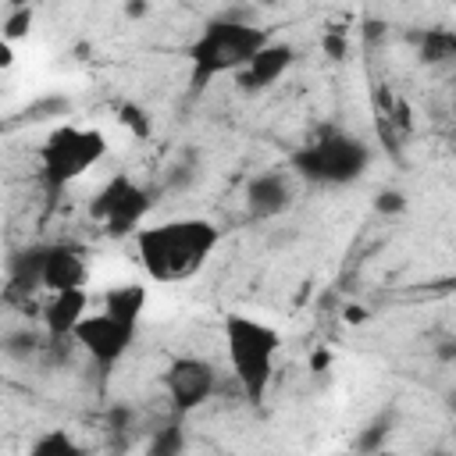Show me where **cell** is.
I'll return each instance as SVG.
<instances>
[{
    "instance_id": "2",
    "label": "cell",
    "mask_w": 456,
    "mask_h": 456,
    "mask_svg": "<svg viewBox=\"0 0 456 456\" xmlns=\"http://www.w3.org/2000/svg\"><path fill=\"white\" fill-rule=\"evenodd\" d=\"M267 43L271 32L242 11H221L210 18L189 46V96H200L217 75H239Z\"/></svg>"
},
{
    "instance_id": "26",
    "label": "cell",
    "mask_w": 456,
    "mask_h": 456,
    "mask_svg": "<svg viewBox=\"0 0 456 456\" xmlns=\"http://www.w3.org/2000/svg\"><path fill=\"white\" fill-rule=\"evenodd\" d=\"M11 61H14V57H11V43H4V39H0V64L7 68Z\"/></svg>"
},
{
    "instance_id": "27",
    "label": "cell",
    "mask_w": 456,
    "mask_h": 456,
    "mask_svg": "<svg viewBox=\"0 0 456 456\" xmlns=\"http://www.w3.org/2000/svg\"><path fill=\"white\" fill-rule=\"evenodd\" d=\"M445 403H449V410L456 413V392H449V395H445Z\"/></svg>"
},
{
    "instance_id": "19",
    "label": "cell",
    "mask_w": 456,
    "mask_h": 456,
    "mask_svg": "<svg viewBox=\"0 0 456 456\" xmlns=\"http://www.w3.org/2000/svg\"><path fill=\"white\" fill-rule=\"evenodd\" d=\"M32 28V7H25V4H18V7H11L7 14H4V43H14V39H21L25 32Z\"/></svg>"
},
{
    "instance_id": "28",
    "label": "cell",
    "mask_w": 456,
    "mask_h": 456,
    "mask_svg": "<svg viewBox=\"0 0 456 456\" xmlns=\"http://www.w3.org/2000/svg\"><path fill=\"white\" fill-rule=\"evenodd\" d=\"M449 36H452V50H456V25H449Z\"/></svg>"
},
{
    "instance_id": "22",
    "label": "cell",
    "mask_w": 456,
    "mask_h": 456,
    "mask_svg": "<svg viewBox=\"0 0 456 456\" xmlns=\"http://www.w3.org/2000/svg\"><path fill=\"white\" fill-rule=\"evenodd\" d=\"M403 207H406V196L399 189H381L378 200H374V210L378 214H399Z\"/></svg>"
},
{
    "instance_id": "3",
    "label": "cell",
    "mask_w": 456,
    "mask_h": 456,
    "mask_svg": "<svg viewBox=\"0 0 456 456\" xmlns=\"http://www.w3.org/2000/svg\"><path fill=\"white\" fill-rule=\"evenodd\" d=\"M224 335V356L232 367V378L246 403H264L271 381H274V360L281 349V335L246 314H228L221 324Z\"/></svg>"
},
{
    "instance_id": "6",
    "label": "cell",
    "mask_w": 456,
    "mask_h": 456,
    "mask_svg": "<svg viewBox=\"0 0 456 456\" xmlns=\"http://www.w3.org/2000/svg\"><path fill=\"white\" fill-rule=\"evenodd\" d=\"M150 207H153V192L121 171L93 196L89 214L103 224L110 239H125V235H139V224L150 214Z\"/></svg>"
},
{
    "instance_id": "9",
    "label": "cell",
    "mask_w": 456,
    "mask_h": 456,
    "mask_svg": "<svg viewBox=\"0 0 456 456\" xmlns=\"http://www.w3.org/2000/svg\"><path fill=\"white\" fill-rule=\"evenodd\" d=\"M292 64H296V46H292V43H281V39H271V43L235 75V86H239L242 96H260V93H267Z\"/></svg>"
},
{
    "instance_id": "11",
    "label": "cell",
    "mask_w": 456,
    "mask_h": 456,
    "mask_svg": "<svg viewBox=\"0 0 456 456\" xmlns=\"http://www.w3.org/2000/svg\"><path fill=\"white\" fill-rule=\"evenodd\" d=\"M89 267L78 246L71 242H50L46 249V267H43V289L53 292H68V289H86Z\"/></svg>"
},
{
    "instance_id": "10",
    "label": "cell",
    "mask_w": 456,
    "mask_h": 456,
    "mask_svg": "<svg viewBox=\"0 0 456 456\" xmlns=\"http://www.w3.org/2000/svg\"><path fill=\"white\" fill-rule=\"evenodd\" d=\"M246 214L253 221H271L292 207V175L289 171H260L246 182Z\"/></svg>"
},
{
    "instance_id": "16",
    "label": "cell",
    "mask_w": 456,
    "mask_h": 456,
    "mask_svg": "<svg viewBox=\"0 0 456 456\" xmlns=\"http://www.w3.org/2000/svg\"><path fill=\"white\" fill-rule=\"evenodd\" d=\"M107 435H110V449H114V452H125V449H128L132 442H139L146 431H139V417H135L132 406L114 403V406L107 410Z\"/></svg>"
},
{
    "instance_id": "17",
    "label": "cell",
    "mask_w": 456,
    "mask_h": 456,
    "mask_svg": "<svg viewBox=\"0 0 456 456\" xmlns=\"http://www.w3.org/2000/svg\"><path fill=\"white\" fill-rule=\"evenodd\" d=\"M413 43H417V57L424 61V64H442V61H456V50H452V36H449V28H424V32H417L413 36Z\"/></svg>"
},
{
    "instance_id": "1",
    "label": "cell",
    "mask_w": 456,
    "mask_h": 456,
    "mask_svg": "<svg viewBox=\"0 0 456 456\" xmlns=\"http://www.w3.org/2000/svg\"><path fill=\"white\" fill-rule=\"evenodd\" d=\"M221 228L207 217H171L142 224L135 235V253L150 281H185L192 278L217 249Z\"/></svg>"
},
{
    "instance_id": "29",
    "label": "cell",
    "mask_w": 456,
    "mask_h": 456,
    "mask_svg": "<svg viewBox=\"0 0 456 456\" xmlns=\"http://www.w3.org/2000/svg\"><path fill=\"white\" fill-rule=\"evenodd\" d=\"M428 456H452V452H442V449H438V452H428Z\"/></svg>"
},
{
    "instance_id": "5",
    "label": "cell",
    "mask_w": 456,
    "mask_h": 456,
    "mask_svg": "<svg viewBox=\"0 0 456 456\" xmlns=\"http://www.w3.org/2000/svg\"><path fill=\"white\" fill-rule=\"evenodd\" d=\"M107 157V139L96 128L61 125L39 146V178L50 189H64Z\"/></svg>"
},
{
    "instance_id": "20",
    "label": "cell",
    "mask_w": 456,
    "mask_h": 456,
    "mask_svg": "<svg viewBox=\"0 0 456 456\" xmlns=\"http://www.w3.org/2000/svg\"><path fill=\"white\" fill-rule=\"evenodd\" d=\"M388 424H392V417H388V413H385L381 420H374V424H367V428H363V435L356 438V449H360L363 456H378V445H381V438H385V435L392 431Z\"/></svg>"
},
{
    "instance_id": "24",
    "label": "cell",
    "mask_w": 456,
    "mask_h": 456,
    "mask_svg": "<svg viewBox=\"0 0 456 456\" xmlns=\"http://www.w3.org/2000/svg\"><path fill=\"white\" fill-rule=\"evenodd\" d=\"M121 121L135 132V135H146L150 132V121H146V110H139V107H125V114H121Z\"/></svg>"
},
{
    "instance_id": "13",
    "label": "cell",
    "mask_w": 456,
    "mask_h": 456,
    "mask_svg": "<svg viewBox=\"0 0 456 456\" xmlns=\"http://www.w3.org/2000/svg\"><path fill=\"white\" fill-rule=\"evenodd\" d=\"M46 249H50V242H36V246H25V249H18L11 256V264H7L11 292H36V289H43Z\"/></svg>"
},
{
    "instance_id": "23",
    "label": "cell",
    "mask_w": 456,
    "mask_h": 456,
    "mask_svg": "<svg viewBox=\"0 0 456 456\" xmlns=\"http://www.w3.org/2000/svg\"><path fill=\"white\" fill-rule=\"evenodd\" d=\"M346 50H349V43H346V32H342V28H331V32L324 36V53L338 61V57H346Z\"/></svg>"
},
{
    "instance_id": "14",
    "label": "cell",
    "mask_w": 456,
    "mask_h": 456,
    "mask_svg": "<svg viewBox=\"0 0 456 456\" xmlns=\"http://www.w3.org/2000/svg\"><path fill=\"white\" fill-rule=\"evenodd\" d=\"M185 424L182 417H167L153 428H146V442H142V456H182L185 452Z\"/></svg>"
},
{
    "instance_id": "7",
    "label": "cell",
    "mask_w": 456,
    "mask_h": 456,
    "mask_svg": "<svg viewBox=\"0 0 456 456\" xmlns=\"http://www.w3.org/2000/svg\"><path fill=\"white\" fill-rule=\"evenodd\" d=\"M135 335H139V324H135V321H121V317L100 310V314H86V321L75 328L71 342H75V346L93 360V367L107 378V374L125 360V353L132 349Z\"/></svg>"
},
{
    "instance_id": "18",
    "label": "cell",
    "mask_w": 456,
    "mask_h": 456,
    "mask_svg": "<svg viewBox=\"0 0 456 456\" xmlns=\"http://www.w3.org/2000/svg\"><path fill=\"white\" fill-rule=\"evenodd\" d=\"M28 456H89L64 428H50L43 435H36V442L28 445Z\"/></svg>"
},
{
    "instance_id": "30",
    "label": "cell",
    "mask_w": 456,
    "mask_h": 456,
    "mask_svg": "<svg viewBox=\"0 0 456 456\" xmlns=\"http://www.w3.org/2000/svg\"><path fill=\"white\" fill-rule=\"evenodd\" d=\"M452 118H456V96H452Z\"/></svg>"
},
{
    "instance_id": "12",
    "label": "cell",
    "mask_w": 456,
    "mask_h": 456,
    "mask_svg": "<svg viewBox=\"0 0 456 456\" xmlns=\"http://www.w3.org/2000/svg\"><path fill=\"white\" fill-rule=\"evenodd\" d=\"M86 289H68V292H53L46 303H43V324H46V335L57 338V342H68L75 335V328L86 321Z\"/></svg>"
},
{
    "instance_id": "15",
    "label": "cell",
    "mask_w": 456,
    "mask_h": 456,
    "mask_svg": "<svg viewBox=\"0 0 456 456\" xmlns=\"http://www.w3.org/2000/svg\"><path fill=\"white\" fill-rule=\"evenodd\" d=\"M146 285H114L103 292V310L121 317V321H142V310H146Z\"/></svg>"
},
{
    "instance_id": "4",
    "label": "cell",
    "mask_w": 456,
    "mask_h": 456,
    "mask_svg": "<svg viewBox=\"0 0 456 456\" xmlns=\"http://www.w3.org/2000/svg\"><path fill=\"white\" fill-rule=\"evenodd\" d=\"M367 164H370V146L360 135L331 125H324L289 157V171L314 185H353L363 178Z\"/></svg>"
},
{
    "instance_id": "25",
    "label": "cell",
    "mask_w": 456,
    "mask_h": 456,
    "mask_svg": "<svg viewBox=\"0 0 456 456\" xmlns=\"http://www.w3.org/2000/svg\"><path fill=\"white\" fill-rule=\"evenodd\" d=\"M435 353H438V360H449V363H452V360H456V342H438Z\"/></svg>"
},
{
    "instance_id": "8",
    "label": "cell",
    "mask_w": 456,
    "mask_h": 456,
    "mask_svg": "<svg viewBox=\"0 0 456 456\" xmlns=\"http://www.w3.org/2000/svg\"><path fill=\"white\" fill-rule=\"evenodd\" d=\"M164 395L175 410V417H189L200 406H207L221 388V370L203 356H175L160 374Z\"/></svg>"
},
{
    "instance_id": "21",
    "label": "cell",
    "mask_w": 456,
    "mask_h": 456,
    "mask_svg": "<svg viewBox=\"0 0 456 456\" xmlns=\"http://www.w3.org/2000/svg\"><path fill=\"white\" fill-rule=\"evenodd\" d=\"M36 349H39V338H36L32 331H18V335L7 338V353H11L14 360H28Z\"/></svg>"
}]
</instances>
